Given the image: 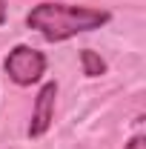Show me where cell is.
<instances>
[{"instance_id": "6da1fadb", "label": "cell", "mask_w": 146, "mask_h": 149, "mask_svg": "<svg viewBox=\"0 0 146 149\" xmlns=\"http://www.w3.org/2000/svg\"><path fill=\"white\" fill-rule=\"evenodd\" d=\"M112 20L106 9H95V6H63V3H40L26 15V26L35 29L46 40H66L80 32L100 29Z\"/></svg>"}, {"instance_id": "7a4b0ae2", "label": "cell", "mask_w": 146, "mask_h": 149, "mask_svg": "<svg viewBox=\"0 0 146 149\" xmlns=\"http://www.w3.org/2000/svg\"><path fill=\"white\" fill-rule=\"evenodd\" d=\"M3 69L17 86H32L46 72V55L32 46H15L3 60Z\"/></svg>"}, {"instance_id": "3957f363", "label": "cell", "mask_w": 146, "mask_h": 149, "mask_svg": "<svg viewBox=\"0 0 146 149\" xmlns=\"http://www.w3.org/2000/svg\"><path fill=\"white\" fill-rule=\"evenodd\" d=\"M55 97H57V83L49 80L40 86L35 97V109H32V123H29V138H40L46 135L52 120H55Z\"/></svg>"}, {"instance_id": "277c9868", "label": "cell", "mask_w": 146, "mask_h": 149, "mask_svg": "<svg viewBox=\"0 0 146 149\" xmlns=\"http://www.w3.org/2000/svg\"><path fill=\"white\" fill-rule=\"evenodd\" d=\"M80 63H83V74H86V77H100V74H106V60L97 55V52H92V49H83V52H80Z\"/></svg>"}, {"instance_id": "5b68a950", "label": "cell", "mask_w": 146, "mask_h": 149, "mask_svg": "<svg viewBox=\"0 0 146 149\" xmlns=\"http://www.w3.org/2000/svg\"><path fill=\"white\" fill-rule=\"evenodd\" d=\"M123 149H146V138H143V135H135Z\"/></svg>"}, {"instance_id": "8992f818", "label": "cell", "mask_w": 146, "mask_h": 149, "mask_svg": "<svg viewBox=\"0 0 146 149\" xmlns=\"http://www.w3.org/2000/svg\"><path fill=\"white\" fill-rule=\"evenodd\" d=\"M6 23V0H0V26Z\"/></svg>"}]
</instances>
